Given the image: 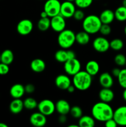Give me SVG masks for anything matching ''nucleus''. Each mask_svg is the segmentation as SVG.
Returning a JSON list of instances; mask_svg holds the SVG:
<instances>
[{
    "mask_svg": "<svg viewBox=\"0 0 126 127\" xmlns=\"http://www.w3.org/2000/svg\"><path fill=\"white\" fill-rule=\"evenodd\" d=\"M114 110L109 103L100 102L94 104L91 109V115L96 120L105 122L106 120L112 119Z\"/></svg>",
    "mask_w": 126,
    "mask_h": 127,
    "instance_id": "f257e3e1",
    "label": "nucleus"
},
{
    "mask_svg": "<svg viewBox=\"0 0 126 127\" xmlns=\"http://www.w3.org/2000/svg\"><path fill=\"white\" fill-rule=\"evenodd\" d=\"M92 76L86 71H81L73 76L72 83L75 89L84 91L90 88L92 84Z\"/></svg>",
    "mask_w": 126,
    "mask_h": 127,
    "instance_id": "f03ea898",
    "label": "nucleus"
},
{
    "mask_svg": "<svg viewBox=\"0 0 126 127\" xmlns=\"http://www.w3.org/2000/svg\"><path fill=\"white\" fill-rule=\"evenodd\" d=\"M101 25L102 22L99 16L95 14L88 15L82 21L83 29L90 35L99 32Z\"/></svg>",
    "mask_w": 126,
    "mask_h": 127,
    "instance_id": "7ed1b4c3",
    "label": "nucleus"
},
{
    "mask_svg": "<svg viewBox=\"0 0 126 127\" xmlns=\"http://www.w3.org/2000/svg\"><path fill=\"white\" fill-rule=\"evenodd\" d=\"M75 42V33L70 29H64L59 32L58 36V43L63 49H69Z\"/></svg>",
    "mask_w": 126,
    "mask_h": 127,
    "instance_id": "20e7f679",
    "label": "nucleus"
},
{
    "mask_svg": "<svg viewBox=\"0 0 126 127\" xmlns=\"http://www.w3.org/2000/svg\"><path fill=\"white\" fill-rule=\"evenodd\" d=\"M61 5L59 0H47L43 6V10L51 18L60 14Z\"/></svg>",
    "mask_w": 126,
    "mask_h": 127,
    "instance_id": "39448f33",
    "label": "nucleus"
},
{
    "mask_svg": "<svg viewBox=\"0 0 126 127\" xmlns=\"http://www.w3.org/2000/svg\"><path fill=\"white\" fill-rule=\"evenodd\" d=\"M38 112L45 116H50L56 111L55 104L49 99H43L38 103L37 106Z\"/></svg>",
    "mask_w": 126,
    "mask_h": 127,
    "instance_id": "423d86ee",
    "label": "nucleus"
},
{
    "mask_svg": "<svg viewBox=\"0 0 126 127\" xmlns=\"http://www.w3.org/2000/svg\"><path fill=\"white\" fill-rule=\"evenodd\" d=\"M64 69L67 75L73 76L81 70V63L76 58L67 60L64 63Z\"/></svg>",
    "mask_w": 126,
    "mask_h": 127,
    "instance_id": "0eeeda50",
    "label": "nucleus"
},
{
    "mask_svg": "<svg viewBox=\"0 0 126 127\" xmlns=\"http://www.w3.org/2000/svg\"><path fill=\"white\" fill-rule=\"evenodd\" d=\"M33 24L28 19H23L18 22L16 27L17 32L21 35L25 36L30 34L33 31Z\"/></svg>",
    "mask_w": 126,
    "mask_h": 127,
    "instance_id": "6e6552de",
    "label": "nucleus"
},
{
    "mask_svg": "<svg viewBox=\"0 0 126 127\" xmlns=\"http://www.w3.org/2000/svg\"><path fill=\"white\" fill-rule=\"evenodd\" d=\"M93 48L99 53H105L110 48L109 41L104 37H98L92 43Z\"/></svg>",
    "mask_w": 126,
    "mask_h": 127,
    "instance_id": "1a4fd4ad",
    "label": "nucleus"
},
{
    "mask_svg": "<svg viewBox=\"0 0 126 127\" xmlns=\"http://www.w3.org/2000/svg\"><path fill=\"white\" fill-rule=\"evenodd\" d=\"M51 28L56 32L59 33L66 27L65 19L63 16L59 14L56 15L54 17H51Z\"/></svg>",
    "mask_w": 126,
    "mask_h": 127,
    "instance_id": "9d476101",
    "label": "nucleus"
},
{
    "mask_svg": "<svg viewBox=\"0 0 126 127\" xmlns=\"http://www.w3.org/2000/svg\"><path fill=\"white\" fill-rule=\"evenodd\" d=\"M74 2L65 1L62 2L61 5L60 14L65 19H69L73 17L74 12L76 10Z\"/></svg>",
    "mask_w": 126,
    "mask_h": 127,
    "instance_id": "9b49d317",
    "label": "nucleus"
},
{
    "mask_svg": "<svg viewBox=\"0 0 126 127\" xmlns=\"http://www.w3.org/2000/svg\"><path fill=\"white\" fill-rule=\"evenodd\" d=\"M112 118L117 125L126 126V105L120 106L114 110Z\"/></svg>",
    "mask_w": 126,
    "mask_h": 127,
    "instance_id": "f8f14e48",
    "label": "nucleus"
},
{
    "mask_svg": "<svg viewBox=\"0 0 126 127\" xmlns=\"http://www.w3.org/2000/svg\"><path fill=\"white\" fill-rule=\"evenodd\" d=\"M30 122L32 125L36 127H44L46 124V116L40 112H34L30 117Z\"/></svg>",
    "mask_w": 126,
    "mask_h": 127,
    "instance_id": "ddd939ff",
    "label": "nucleus"
},
{
    "mask_svg": "<svg viewBox=\"0 0 126 127\" xmlns=\"http://www.w3.org/2000/svg\"><path fill=\"white\" fill-rule=\"evenodd\" d=\"M55 84L61 90H67L68 87L71 85V80L66 74H59L56 78Z\"/></svg>",
    "mask_w": 126,
    "mask_h": 127,
    "instance_id": "4468645a",
    "label": "nucleus"
},
{
    "mask_svg": "<svg viewBox=\"0 0 126 127\" xmlns=\"http://www.w3.org/2000/svg\"><path fill=\"white\" fill-rule=\"evenodd\" d=\"M99 83L102 88H112L114 84V79L112 74L107 72L101 73L99 77Z\"/></svg>",
    "mask_w": 126,
    "mask_h": 127,
    "instance_id": "2eb2a0df",
    "label": "nucleus"
},
{
    "mask_svg": "<svg viewBox=\"0 0 126 127\" xmlns=\"http://www.w3.org/2000/svg\"><path fill=\"white\" fill-rule=\"evenodd\" d=\"M99 98L101 101L109 103L114 99V93L111 88H103L99 92Z\"/></svg>",
    "mask_w": 126,
    "mask_h": 127,
    "instance_id": "dca6fc26",
    "label": "nucleus"
},
{
    "mask_svg": "<svg viewBox=\"0 0 126 127\" xmlns=\"http://www.w3.org/2000/svg\"><path fill=\"white\" fill-rule=\"evenodd\" d=\"M56 111L61 115H67L70 110V105L67 100L64 99H60L55 104Z\"/></svg>",
    "mask_w": 126,
    "mask_h": 127,
    "instance_id": "f3484780",
    "label": "nucleus"
},
{
    "mask_svg": "<svg viewBox=\"0 0 126 127\" xmlns=\"http://www.w3.org/2000/svg\"><path fill=\"white\" fill-rule=\"evenodd\" d=\"M9 93L13 99H21L25 94V91L24 86L22 84L17 83L11 87Z\"/></svg>",
    "mask_w": 126,
    "mask_h": 127,
    "instance_id": "a211bd4d",
    "label": "nucleus"
},
{
    "mask_svg": "<svg viewBox=\"0 0 126 127\" xmlns=\"http://www.w3.org/2000/svg\"><path fill=\"white\" fill-rule=\"evenodd\" d=\"M99 17L102 24H111L115 19L114 12L111 9H106L101 12Z\"/></svg>",
    "mask_w": 126,
    "mask_h": 127,
    "instance_id": "6ab92c4d",
    "label": "nucleus"
},
{
    "mask_svg": "<svg viewBox=\"0 0 126 127\" xmlns=\"http://www.w3.org/2000/svg\"><path fill=\"white\" fill-rule=\"evenodd\" d=\"M30 68L35 73H42L46 68V63L41 58H35L31 62Z\"/></svg>",
    "mask_w": 126,
    "mask_h": 127,
    "instance_id": "aec40b11",
    "label": "nucleus"
},
{
    "mask_svg": "<svg viewBox=\"0 0 126 127\" xmlns=\"http://www.w3.org/2000/svg\"><path fill=\"white\" fill-rule=\"evenodd\" d=\"M23 108V102L21 99H14L9 104V110L13 114H20Z\"/></svg>",
    "mask_w": 126,
    "mask_h": 127,
    "instance_id": "412c9836",
    "label": "nucleus"
},
{
    "mask_svg": "<svg viewBox=\"0 0 126 127\" xmlns=\"http://www.w3.org/2000/svg\"><path fill=\"white\" fill-rule=\"evenodd\" d=\"M100 64L96 61L90 60L85 65V71L91 76H96L100 71Z\"/></svg>",
    "mask_w": 126,
    "mask_h": 127,
    "instance_id": "4be33fe9",
    "label": "nucleus"
},
{
    "mask_svg": "<svg viewBox=\"0 0 126 127\" xmlns=\"http://www.w3.org/2000/svg\"><path fill=\"white\" fill-rule=\"evenodd\" d=\"M90 34L85 31H80L75 33V42L81 45H85L90 42Z\"/></svg>",
    "mask_w": 126,
    "mask_h": 127,
    "instance_id": "5701e85b",
    "label": "nucleus"
},
{
    "mask_svg": "<svg viewBox=\"0 0 126 127\" xmlns=\"http://www.w3.org/2000/svg\"><path fill=\"white\" fill-rule=\"evenodd\" d=\"M78 125L80 127H93L95 125V119L90 115H82L79 119Z\"/></svg>",
    "mask_w": 126,
    "mask_h": 127,
    "instance_id": "b1692460",
    "label": "nucleus"
},
{
    "mask_svg": "<svg viewBox=\"0 0 126 127\" xmlns=\"http://www.w3.org/2000/svg\"><path fill=\"white\" fill-rule=\"evenodd\" d=\"M14 59V55L12 50L9 49L4 50L1 53V62L6 64H11Z\"/></svg>",
    "mask_w": 126,
    "mask_h": 127,
    "instance_id": "393cba45",
    "label": "nucleus"
},
{
    "mask_svg": "<svg viewBox=\"0 0 126 127\" xmlns=\"http://www.w3.org/2000/svg\"><path fill=\"white\" fill-rule=\"evenodd\" d=\"M37 27L38 29L42 32L46 31L51 28V19L50 17H47L42 18L41 17L37 23Z\"/></svg>",
    "mask_w": 126,
    "mask_h": 127,
    "instance_id": "a878e982",
    "label": "nucleus"
},
{
    "mask_svg": "<svg viewBox=\"0 0 126 127\" xmlns=\"http://www.w3.org/2000/svg\"><path fill=\"white\" fill-rule=\"evenodd\" d=\"M115 19L119 22H124L126 21V7L121 6L117 7L114 11Z\"/></svg>",
    "mask_w": 126,
    "mask_h": 127,
    "instance_id": "bb28decb",
    "label": "nucleus"
},
{
    "mask_svg": "<svg viewBox=\"0 0 126 127\" xmlns=\"http://www.w3.org/2000/svg\"><path fill=\"white\" fill-rule=\"evenodd\" d=\"M54 58L57 62L59 63H64L68 60L67 53L65 49H61L57 51L54 55Z\"/></svg>",
    "mask_w": 126,
    "mask_h": 127,
    "instance_id": "cd10ccee",
    "label": "nucleus"
},
{
    "mask_svg": "<svg viewBox=\"0 0 126 127\" xmlns=\"http://www.w3.org/2000/svg\"><path fill=\"white\" fill-rule=\"evenodd\" d=\"M23 107L27 110H33L37 108L38 102L32 97H27L23 100Z\"/></svg>",
    "mask_w": 126,
    "mask_h": 127,
    "instance_id": "c85d7f7f",
    "label": "nucleus"
},
{
    "mask_svg": "<svg viewBox=\"0 0 126 127\" xmlns=\"http://www.w3.org/2000/svg\"><path fill=\"white\" fill-rule=\"evenodd\" d=\"M110 48L114 51H120L123 48L124 42L120 38H114L109 42Z\"/></svg>",
    "mask_w": 126,
    "mask_h": 127,
    "instance_id": "c756f323",
    "label": "nucleus"
},
{
    "mask_svg": "<svg viewBox=\"0 0 126 127\" xmlns=\"http://www.w3.org/2000/svg\"><path fill=\"white\" fill-rule=\"evenodd\" d=\"M69 114L74 119H79L83 115V110L78 105H74L70 107Z\"/></svg>",
    "mask_w": 126,
    "mask_h": 127,
    "instance_id": "7c9ffc66",
    "label": "nucleus"
},
{
    "mask_svg": "<svg viewBox=\"0 0 126 127\" xmlns=\"http://www.w3.org/2000/svg\"><path fill=\"white\" fill-rule=\"evenodd\" d=\"M119 84L123 89L126 88V68L121 69L119 74L117 77Z\"/></svg>",
    "mask_w": 126,
    "mask_h": 127,
    "instance_id": "2f4dec72",
    "label": "nucleus"
},
{
    "mask_svg": "<svg viewBox=\"0 0 126 127\" xmlns=\"http://www.w3.org/2000/svg\"><path fill=\"white\" fill-rule=\"evenodd\" d=\"M93 0H75L74 4L79 9H86L90 7L93 3Z\"/></svg>",
    "mask_w": 126,
    "mask_h": 127,
    "instance_id": "473e14b6",
    "label": "nucleus"
},
{
    "mask_svg": "<svg viewBox=\"0 0 126 127\" xmlns=\"http://www.w3.org/2000/svg\"><path fill=\"white\" fill-rule=\"evenodd\" d=\"M114 61L116 65L118 66H126V57L122 53H118L115 56Z\"/></svg>",
    "mask_w": 126,
    "mask_h": 127,
    "instance_id": "72a5a7b5",
    "label": "nucleus"
},
{
    "mask_svg": "<svg viewBox=\"0 0 126 127\" xmlns=\"http://www.w3.org/2000/svg\"><path fill=\"white\" fill-rule=\"evenodd\" d=\"M111 27L110 26V24H102L101 27L100 29L99 32H100L102 35L106 36L109 35L111 33Z\"/></svg>",
    "mask_w": 126,
    "mask_h": 127,
    "instance_id": "f704fd0d",
    "label": "nucleus"
},
{
    "mask_svg": "<svg viewBox=\"0 0 126 127\" xmlns=\"http://www.w3.org/2000/svg\"><path fill=\"white\" fill-rule=\"evenodd\" d=\"M85 13L83 11L82 9H79L75 10V12H74V15H73V17L75 20L78 21H83L84 18H85Z\"/></svg>",
    "mask_w": 126,
    "mask_h": 127,
    "instance_id": "c9c22d12",
    "label": "nucleus"
},
{
    "mask_svg": "<svg viewBox=\"0 0 126 127\" xmlns=\"http://www.w3.org/2000/svg\"><path fill=\"white\" fill-rule=\"evenodd\" d=\"M9 71V66L8 64L0 62V75H6Z\"/></svg>",
    "mask_w": 126,
    "mask_h": 127,
    "instance_id": "e433bc0d",
    "label": "nucleus"
},
{
    "mask_svg": "<svg viewBox=\"0 0 126 127\" xmlns=\"http://www.w3.org/2000/svg\"><path fill=\"white\" fill-rule=\"evenodd\" d=\"M25 91L27 94H32L35 90V86L32 84H27L24 86Z\"/></svg>",
    "mask_w": 126,
    "mask_h": 127,
    "instance_id": "4c0bfd02",
    "label": "nucleus"
},
{
    "mask_svg": "<svg viewBox=\"0 0 126 127\" xmlns=\"http://www.w3.org/2000/svg\"><path fill=\"white\" fill-rule=\"evenodd\" d=\"M105 125L106 127H116L117 126V123L114 120L113 118L106 120L105 122Z\"/></svg>",
    "mask_w": 126,
    "mask_h": 127,
    "instance_id": "58836bf2",
    "label": "nucleus"
},
{
    "mask_svg": "<svg viewBox=\"0 0 126 127\" xmlns=\"http://www.w3.org/2000/svg\"><path fill=\"white\" fill-rule=\"evenodd\" d=\"M120 71H121V69H119V68H114L111 71V74H112V76L117 78L119 74Z\"/></svg>",
    "mask_w": 126,
    "mask_h": 127,
    "instance_id": "ea45409f",
    "label": "nucleus"
},
{
    "mask_svg": "<svg viewBox=\"0 0 126 127\" xmlns=\"http://www.w3.org/2000/svg\"><path fill=\"white\" fill-rule=\"evenodd\" d=\"M66 115H62V114L59 115V118H58V121L60 124H63L66 122L67 120V118Z\"/></svg>",
    "mask_w": 126,
    "mask_h": 127,
    "instance_id": "a19ab883",
    "label": "nucleus"
},
{
    "mask_svg": "<svg viewBox=\"0 0 126 127\" xmlns=\"http://www.w3.org/2000/svg\"><path fill=\"white\" fill-rule=\"evenodd\" d=\"M67 53L68 60L76 58V55H75V52H74V51L71 50H67Z\"/></svg>",
    "mask_w": 126,
    "mask_h": 127,
    "instance_id": "79ce46f5",
    "label": "nucleus"
},
{
    "mask_svg": "<svg viewBox=\"0 0 126 127\" xmlns=\"http://www.w3.org/2000/svg\"><path fill=\"white\" fill-rule=\"evenodd\" d=\"M75 88L74 87V85H70L69 87H68V88L67 89V91L68 93H74V91H75Z\"/></svg>",
    "mask_w": 126,
    "mask_h": 127,
    "instance_id": "37998d69",
    "label": "nucleus"
},
{
    "mask_svg": "<svg viewBox=\"0 0 126 127\" xmlns=\"http://www.w3.org/2000/svg\"><path fill=\"white\" fill-rule=\"evenodd\" d=\"M40 17H42V18H44V17H48V14H47L46 12L45 11H44V10H43V11H42V12H41V14H40Z\"/></svg>",
    "mask_w": 126,
    "mask_h": 127,
    "instance_id": "c03bdc74",
    "label": "nucleus"
},
{
    "mask_svg": "<svg viewBox=\"0 0 126 127\" xmlns=\"http://www.w3.org/2000/svg\"><path fill=\"white\" fill-rule=\"evenodd\" d=\"M122 97H123L124 100L126 102V88L124 89V91L122 93Z\"/></svg>",
    "mask_w": 126,
    "mask_h": 127,
    "instance_id": "a18cd8bd",
    "label": "nucleus"
},
{
    "mask_svg": "<svg viewBox=\"0 0 126 127\" xmlns=\"http://www.w3.org/2000/svg\"><path fill=\"white\" fill-rule=\"evenodd\" d=\"M0 127H7V125L4 123L0 122Z\"/></svg>",
    "mask_w": 126,
    "mask_h": 127,
    "instance_id": "49530a36",
    "label": "nucleus"
},
{
    "mask_svg": "<svg viewBox=\"0 0 126 127\" xmlns=\"http://www.w3.org/2000/svg\"><path fill=\"white\" fill-rule=\"evenodd\" d=\"M122 6H124V7H126V0H122Z\"/></svg>",
    "mask_w": 126,
    "mask_h": 127,
    "instance_id": "de8ad7c7",
    "label": "nucleus"
},
{
    "mask_svg": "<svg viewBox=\"0 0 126 127\" xmlns=\"http://www.w3.org/2000/svg\"><path fill=\"white\" fill-rule=\"evenodd\" d=\"M68 127H79V125H74V124H72V125H69L67 126Z\"/></svg>",
    "mask_w": 126,
    "mask_h": 127,
    "instance_id": "09e8293b",
    "label": "nucleus"
},
{
    "mask_svg": "<svg viewBox=\"0 0 126 127\" xmlns=\"http://www.w3.org/2000/svg\"><path fill=\"white\" fill-rule=\"evenodd\" d=\"M124 33H125V35H126V25L124 27Z\"/></svg>",
    "mask_w": 126,
    "mask_h": 127,
    "instance_id": "8fccbe9b",
    "label": "nucleus"
},
{
    "mask_svg": "<svg viewBox=\"0 0 126 127\" xmlns=\"http://www.w3.org/2000/svg\"><path fill=\"white\" fill-rule=\"evenodd\" d=\"M65 1H70V2H74V1H75V0H65Z\"/></svg>",
    "mask_w": 126,
    "mask_h": 127,
    "instance_id": "3c124183",
    "label": "nucleus"
},
{
    "mask_svg": "<svg viewBox=\"0 0 126 127\" xmlns=\"http://www.w3.org/2000/svg\"><path fill=\"white\" fill-rule=\"evenodd\" d=\"M0 62H1V53H0Z\"/></svg>",
    "mask_w": 126,
    "mask_h": 127,
    "instance_id": "603ef678",
    "label": "nucleus"
},
{
    "mask_svg": "<svg viewBox=\"0 0 126 127\" xmlns=\"http://www.w3.org/2000/svg\"></svg>",
    "mask_w": 126,
    "mask_h": 127,
    "instance_id": "864d4df0",
    "label": "nucleus"
}]
</instances>
